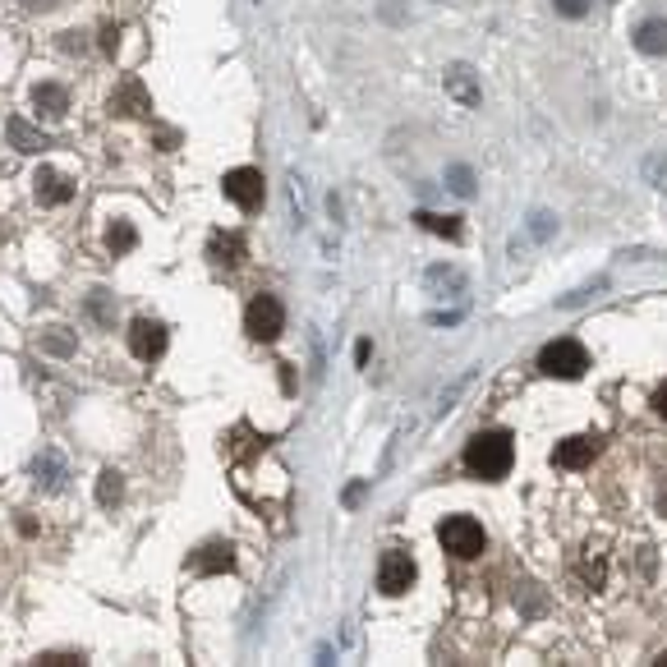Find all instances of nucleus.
I'll use <instances>...</instances> for the list:
<instances>
[{"mask_svg":"<svg viewBox=\"0 0 667 667\" xmlns=\"http://www.w3.org/2000/svg\"><path fill=\"white\" fill-rule=\"evenodd\" d=\"M515 461V442L511 433H479L470 437V447H465V465L479 474V479H502Z\"/></svg>","mask_w":667,"mask_h":667,"instance_id":"1","label":"nucleus"},{"mask_svg":"<svg viewBox=\"0 0 667 667\" xmlns=\"http://www.w3.org/2000/svg\"><path fill=\"white\" fill-rule=\"evenodd\" d=\"M437 539H442V548H447L452 557H479L483 553V525L474 521V515H447V521L437 525Z\"/></svg>","mask_w":667,"mask_h":667,"instance_id":"2","label":"nucleus"},{"mask_svg":"<svg viewBox=\"0 0 667 667\" xmlns=\"http://www.w3.org/2000/svg\"><path fill=\"white\" fill-rule=\"evenodd\" d=\"M539 368L548 378H580L584 368H589V354H584V345L580 341H571V336H562V341H553V345H543V354H539Z\"/></svg>","mask_w":667,"mask_h":667,"instance_id":"3","label":"nucleus"},{"mask_svg":"<svg viewBox=\"0 0 667 667\" xmlns=\"http://www.w3.org/2000/svg\"><path fill=\"white\" fill-rule=\"evenodd\" d=\"M281 327H285V309H281L276 294H258V300L244 309V332L254 341H276Z\"/></svg>","mask_w":667,"mask_h":667,"instance_id":"4","label":"nucleus"},{"mask_svg":"<svg viewBox=\"0 0 667 667\" xmlns=\"http://www.w3.org/2000/svg\"><path fill=\"white\" fill-rule=\"evenodd\" d=\"M226 198L240 207V212H254V207H263V194H267V184H263V171H254V166H235V171H226Z\"/></svg>","mask_w":667,"mask_h":667,"instance_id":"5","label":"nucleus"},{"mask_svg":"<svg viewBox=\"0 0 667 667\" xmlns=\"http://www.w3.org/2000/svg\"><path fill=\"white\" fill-rule=\"evenodd\" d=\"M414 584V557L410 553H401V548H392V553H383V562H378V589L383 594H405V589Z\"/></svg>","mask_w":667,"mask_h":667,"instance_id":"6","label":"nucleus"},{"mask_svg":"<svg viewBox=\"0 0 667 667\" xmlns=\"http://www.w3.org/2000/svg\"><path fill=\"white\" fill-rule=\"evenodd\" d=\"M129 350H134L138 359H162V350H166V327L153 323V318H138V323L129 327Z\"/></svg>","mask_w":667,"mask_h":667,"instance_id":"7","label":"nucleus"},{"mask_svg":"<svg viewBox=\"0 0 667 667\" xmlns=\"http://www.w3.org/2000/svg\"><path fill=\"white\" fill-rule=\"evenodd\" d=\"M189 566H194L198 575H221V571L235 566V548H231V543H207V548H198V553L189 557Z\"/></svg>","mask_w":667,"mask_h":667,"instance_id":"8","label":"nucleus"},{"mask_svg":"<svg viewBox=\"0 0 667 667\" xmlns=\"http://www.w3.org/2000/svg\"><path fill=\"white\" fill-rule=\"evenodd\" d=\"M594 452H599L594 437H566V442H557V465L562 470H584L589 461H594Z\"/></svg>","mask_w":667,"mask_h":667,"instance_id":"9","label":"nucleus"},{"mask_svg":"<svg viewBox=\"0 0 667 667\" xmlns=\"http://www.w3.org/2000/svg\"><path fill=\"white\" fill-rule=\"evenodd\" d=\"M33 106H37V115L60 120V115L69 111V93H65L60 84H37V88H33Z\"/></svg>","mask_w":667,"mask_h":667,"instance_id":"10","label":"nucleus"},{"mask_svg":"<svg viewBox=\"0 0 667 667\" xmlns=\"http://www.w3.org/2000/svg\"><path fill=\"white\" fill-rule=\"evenodd\" d=\"M447 93H452L456 102H465V106L479 102V84H474V69H470V65H452V69H447Z\"/></svg>","mask_w":667,"mask_h":667,"instance_id":"11","label":"nucleus"},{"mask_svg":"<svg viewBox=\"0 0 667 667\" xmlns=\"http://www.w3.org/2000/svg\"><path fill=\"white\" fill-rule=\"evenodd\" d=\"M33 184H37V198H42L46 207H55V203H69V180H65V175H55L51 166H42V171L33 175Z\"/></svg>","mask_w":667,"mask_h":667,"instance_id":"12","label":"nucleus"},{"mask_svg":"<svg viewBox=\"0 0 667 667\" xmlns=\"http://www.w3.org/2000/svg\"><path fill=\"white\" fill-rule=\"evenodd\" d=\"M635 46L644 55H667V19H644L635 28Z\"/></svg>","mask_w":667,"mask_h":667,"instance_id":"13","label":"nucleus"},{"mask_svg":"<svg viewBox=\"0 0 667 667\" xmlns=\"http://www.w3.org/2000/svg\"><path fill=\"white\" fill-rule=\"evenodd\" d=\"M207 258H212L216 267H235V263H244V240H235V235H212Z\"/></svg>","mask_w":667,"mask_h":667,"instance_id":"14","label":"nucleus"},{"mask_svg":"<svg viewBox=\"0 0 667 667\" xmlns=\"http://www.w3.org/2000/svg\"><path fill=\"white\" fill-rule=\"evenodd\" d=\"M111 111H120V115H147V111H153V102L143 97V84L129 79V84L111 97Z\"/></svg>","mask_w":667,"mask_h":667,"instance_id":"15","label":"nucleus"},{"mask_svg":"<svg viewBox=\"0 0 667 667\" xmlns=\"http://www.w3.org/2000/svg\"><path fill=\"white\" fill-rule=\"evenodd\" d=\"M414 221H419V226H423L428 235H442V240H461V231H465V226H461V216H437V212H419Z\"/></svg>","mask_w":667,"mask_h":667,"instance_id":"16","label":"nucleus"},{"mask_svg":"<svg viewBox=\"0 0 667 667\" xmlns=\"http://www.w3.org/2000/svg\"><path fill=\"white\" fill-rule=\"evenodd\" d=\"M10 138H15L19 153H42V147H51V138L37 134V129H28V120H10Z\"/></svg>","mask_w":667,"mask_h":667,"instance_id":"17","label":"nucleus"},{"mask_svg":"<svg viewBox=\"0 0 667 667\" xmlns=\"http://www.w3.org/2000/svg\"><path fill=\"white\" fill-rule=\"evenodd\" d=\"M134 244H138V231L129 226V221H115V226L106 231V249L111 254H129Z\"/></svg>","mask_w":667,"mask_h":667,"instance_id":"18","label":"nucleus"},{"mask_svg":"<svg viewBox=\"0 0 667 667\" xmlns=\"http://www.w3.org/2000/svg\"><path fill=\"white\" fill-rule=\"evenodd\" d=\"M124 497V479L115 474V470H102V479H97V502L102 506H115Z\"/></svg>","mask_w":667,"mask_h":667,"instance_id":"19","label":"nucleus"},{"mask_svg":"<svg viewBox=\"0 0 667 667\" xmlns=\"http://www.w3.org/2000/svg\"><path fill=\"white\" fill-rule=\"evenodd\" d=\"M37 479H46V488H60L65 465H60V456H55V452H42V456H37Z\"/></svg>","mask_w":667,"mask_h":667,"instance_id":"20","label":"nucleus"},{"mask_svg":"<svg viewBox=\"0 0 667 667\" xmlns=\"http://www.w3.org/2000/svg\"><path fill=\"white\" fill-rule=\"evenodd\" d=\"M452 189H456L461 198H470V194H474V171H470V166H452Z\"/></svg>","mask_w":667,"mask_h":667,"instance_id":"21","label":"nucleus"},{"mask_svg":"<svg viewBox=\"0 0 667 667\" xmlns=\"http://www.w3.org/2000/svg\"><path fill=\"white\" fill-rule=\"evenodd\" d=\"M644 180L658 184V189H667V157H649L644 162Z\"/></svg>","mask_w":667,"mask_h":667,"instance_id":"22","label":"nucleus"},{"mask_svg":"<svg viewBox=\"0 0 667 667\" xmlns=\"http://www.w3.org/2000/svg\"><path fill=\"white\" fill-rule=\"evenodd\" d=\"M557 5V15H566V19H580L584 10H589V0H553Z\"/></svg>","mask_w":667,"mask_h":667,"instance_id":"23","label":"nucleus"},{"mask_svg":"<svg viewBox=\"0 0 667 667\" xmlns=\"http://www.w3.org/2000/svg\"><path fill=\"white\" fill-rule=\"evenodd\" d=\"M530 231H534L539 240H548V235H553V216H548V212H534V226H530Z\"/></svg>","mask_w":667,"mask_h":667,"instance_id":"24","label":"nucleus"},{"mask_svg":"<svg viewBox=\"0 0 667 667\" xmlns=\"http://www.w3.org/2000/svg\"><path fill=\"white\" fill-rule=\"evenodd\" d=\"M46 350H55V354H69V350H74V341H69V336H60V332H51V336H46Z\"/></svg>","mask_w":667,"mask_h":667,"instance_id":"25","label":"nucleus"},{"mask_svg":"<svg viewBox=\"0 0 667 667\" xmlns=\"http://www.w3.org/2000/svg\"><path fill=\"white\" fill-rule=\"evenodd\" d=\"M115 46H120V28H102V51L115 55Z\"/></svg>","mask_w":667,"mask_h":667,"instance_id":"26","label":"nucleus"},{"mask_svg":"<svg viewBox=\"0 0 667 667\" xmlns=\"http://www.w3.org/2000/svg\"><path fill=\"white\" fill-rule=\"evenodd\" d=\"M37 662H51V667H60V662H79V658H74V653H42Z\"/></svg>","mask_w":667,"mask_h":667,"instance_id":"27","label":"nucleus"},{"mask_svg":"<svg viewBox=\"0 0 667 667\" xmlns=\"http://www.w3.org/2000/svg\"><path fill=\"white\" fill-rule=\"evenodd\" d=\"M653 405H658V414H667V383L658 387V396H653Z\"/></svg>","mask_w":667,"mask_h":667,"instance_id":"28","label":"nucleus"},{"mask_svg":"<svg viewBox=\"0 0 667 667\" xmlns=\"http://www.w3.org/2000/svg\"><path fill=\"white\" fill-rule=\"evenodd\" d=\"M19 5H28V10H51L55 0H19Z\"/></svg>","mask_w":667,"mask_h":667,"instance_id":"29","label":"nucleus"}]
</instances>
